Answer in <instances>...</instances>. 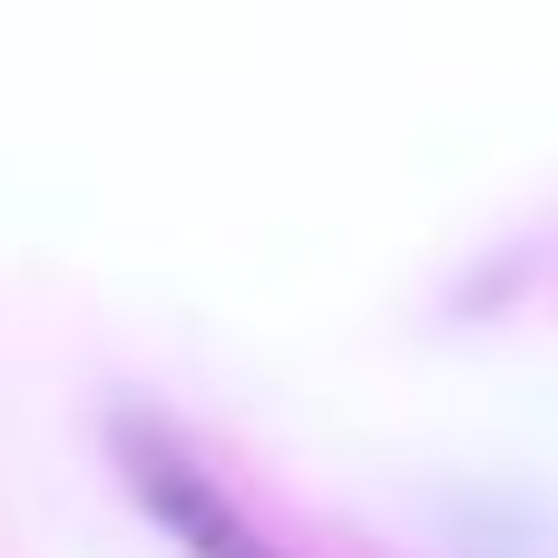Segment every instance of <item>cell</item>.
<instances>
[{"mask_svg":"<svg viewBox=\"0 0 558 558\" xmlns=\"http://www.w3.org/2000/svg\"><path fill=\"white\" fill-rule=\"evenodd\" d=\"M108 451H118V481H128V500L177 539L186 558H284L255 539V520L216 490V471L167 432V422H137V412H118L108 422Z\"/></svg>","mask_w":558,"mask_h":558,"instance_id":"obj_1","label":"cell"}]
</instances>
